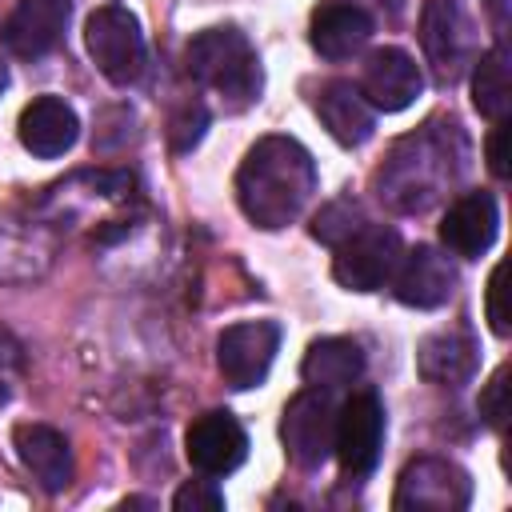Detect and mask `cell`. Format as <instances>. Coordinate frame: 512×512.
<instances>
[{
  "mask_svg": "<svg viewBox=\"0 0 512 512\" xmlns=\"http://www.w3.org/2000/svg\"><path fill=\"white\" fill-rule=\"evenodd\" d=\"M280 352V324L276 320H244L220 332L216 340V364L228 388H260L268 380V368Z\"/></svg>",
  "mask_w": 512,
  "mask_h": 512,
  "instance_id": "obj_9",
  "label": "cell"
},
{
  "mask_svg": "<svg viewBox=\"0 0 512 512\" xmlns=\"http://www.w3.org/2000/svg\"><path fill=\"white\" fill-rule=\"evenodd\" d=\"M12 444H16L20 464L32 472V480L44 492H64L72 484L76 464H72V448H68L64 432H56L48 424H16Z\"/></svg>",
  "mask_w": 512,
  "mask_h": 512,
  "instance_id": "obj_18",
  "label": "cell"
},
{
  "mask_svg": "<svg viewBox=\"0 0 512 512\" xmlns=\"http://www.w3.org/2000/svg\"><path fill=\"white\" fill-rule=\"evenodd\" d=\"M424 92L420 64L404 48H376L360 76V96L376 112H404Z\"/></svg>",
  "mask_w": 512,
  "mask_h": 512,
  "instance_id": "obj_14",
  "label": "cell"
},
{
  "mask_svg": "<svg viewBox=\"0 0 512 512\" xmlns=\"http://www.w3.org/2000/svg\"><path fill=\"white\" fill-rule=\"evenodd\" d=\"M316 160L312 152L292 136H264L248 148L236 172V200L240 212L264 228H288L316 192Z\"/></svg>",
  "mask_w": 512,
  "mask_h": 512,
  "instance_id": "obj_1",
  "label": "cell"
},
{
  "mask_svg": "<svg viewBox=\"0 0 512 512\" xmlns=\"http://www.w3.org/2000/svg\"><path fill=\"white\" fill-rule=\"evenodd\" d=\"M4 88H8V68L0 64V92H4Z\"/></svg>",
  "mask_w": 512,
  "mask_h": 512,
  "instance_id": "obj_30",
  "label": "cell"
},
{
  "mask_svg": "<svg viewBox=\"0 0 512 512\" xmlns=\"http://www.w3.org/2000/svg\"><path fill=\"white\" fill-rule=\"evenodd\" d=\"M480 348L464 328H440L420 340L416 348V372L436 388H460L476 376Z\"/></svg>",
  "mask_w": 512,
  "mask_h": 512,
  "instance_id": "obj_17",
  "label": "cell"
},
{
  "mask_svg": "<svg viewBox=\"0 0 512 512\" xmlns=\"http://www.w3.org/2000/svg\"><path fill=\"white\" fill-rule=\"evenodd\" d=\"M332 436H336V404L332 392L320 388H304L284 404L280 416V440L284 452L292 456V464L300 468H320L332 456Z\"/></svg>",
  "mask_w": 512,
  "mask_h": 512,
  "instance_id": "obj_7",
  "label": "cell"
},
{
  "mask_svg": "<svg viewBox=\"0 0 512 512\" xmlns=\"http://www.w3.org/2000/svg\"><path fill=\"white\" fill-rule=\"evenodd\" d=\"M68 16H72V0H16L12 16L0 28V40L12 56L40 60L60 44Z\"/></svg>",
  "mask_w": 512,
  "mask_h": 512,
  "instance_id": "obj_12",
  "label": "cell"
},
{
  "mask_svg": "<svg viewBox=\"0 0 512 512\" xmlns=\"http://www.w3.org/2000/svg\"><path fill=\"white\" fill-rule=\"evenodd\" d=\"M176 512H220L224 508V492L212 480H188L176 496H172Z\"/></svg>",
  "mask_w": 512,
  "mask_h": 512,
  "instance_id": "obj_26",
  "label": "cell"
},
{
  "mask_svg": "<svg viewBox=\"0 0 512 512\" xmlns=\"http://www.w3.org/2000/svg\"><path fill=\"white\" fill-rule=\"evenodd\" d=\"M504 392H508V364H500V368L492 372V380L484 384V392H480V416H484V424L496 428V432L504 428V416H508Z\"/></svg>",
  "mask_w": 512,
  "mask_h": 512,
  "instance_id": "obj_27",
  "label": "cell"
},
{
  "mask_svg": "<svg viewBox=\"0 0 512 512\" xmlns=\"http://www.w3.org/2000/svg\"><path fill=\"white\" fill-rule=\"evenodd\" d=\"M496 228H500V208H496L492 192H464L448 204V212L440 220V244L452 256L476 260L492 248Z\"/></svg>",
  "mask_w": 512,
  "mask_h": 512,
  "instance_id": "obj_15",
  "label": "cell"
},
{
  "mask_svg": "<svg viewBox=\"0 0 512 512\" xmlns=\"http://www.w3.org/2000/svg\"><path fill=\"white\" fill-rule=\"evenodd\" d=\"M420 44L444 84H452L468 68V60L476 52V32H472V20L460 8V0H424Z\"/></svg>",
  "mask_w": 512,
  "mask_h": 512,
  "instance_id": "obj_10",
  "label": "cell"
},
{
  "mask_svg": "<svg viewBox=\"0 0 512 512\" xmlns=\"http://www.w3.org/2000/svg\"><path fill=\"white\" fill-rule=\"evenodd\" d=\"M468 500H472V476L460 464H452L444 456H420L400 472L392 508L460 512V508H468Z\"/></svg>",
  "mask_w": 512,
  "mask_h": 512,
  "instance_id": "obj_8",
  "label": "cell"
},
{
  "mask_svg": "<svg viewBox=\"0 0 512 512\" xmlns=\"http://www.w3.org/2000/svg\"><path fill=\"white\" fill-rule=\"evenodd\" d=\"M372 32H376V20L368 8H360L352 0H324L312 12L308 40L324 60H348L372 40Z\"/></svg>",
  "mask_w": 512,
  "mask_h": 512,
  "instance_id": "obj_16",
  "label": "cell"
},
{
  "mask_svg": "<svg viewBox=\"0 0 512 512\" xmlns=\"http://www.w3.org/2000/svg\"><path fill=\"white\" fill-rule=\"evenodd\" d=\"M360 372H364V352L348 336H328V340L308 344L304 364H300L304 384L320 392H344L360 380Z\"/></svg>",
  "mask_w": 512,
  "mask_h": 512,
  "instance_id": "obj_21",
  "label": "cell"
},
{
  "mask_svg": "<svg viewBox=\"0 0 512 512\" xmlns=\"http://www.w3.org/2000/svg\"><path fill=\"white\" fill-rule=\"evenodd\" d=\"M84 44H88L92 64L116 88H128L144 76V64H148L144 32H140V20L124 4H100L84 24Z\"/></svg>",
  "mask_w": 512,
  "mask_h": 512,
  "instance_id": "obj_4",
  "label": "cell"
},
{
  "mask_svg": "<svg viewBox=\"0 0 512 512\" xmlns=\"http://www.w3.org/2000/svg\"><path fill=\"white\" fill-rule=\"evenodd\" d=\"M360 224H364V212H360L356 200H332L328 208L316 212V220H312V236H316L320 244H332V248H336V244L348 240Z\"/></svg>",
  "mask_w": 512,
  "mask_h": 512,
  "instance_id": "obj_23",
  "label": "cell"
},
{
  "mask_svg": "<svg viewBox=\"0 0 512 512\" xmlns=\"http://www.w3.org/2000/svg\"><path fill=\"white\" fill-rule=\"evenodd\" d=\"M380 4H384V0H380ZM388 4H392V12H400V0H388Z\"/></svg>",
  "mask_w": 512,
  "mask_h": 512,
  "instance_id": "obj_31",
  "label": "cell"
},
{
  "mask_svg": "<svg viewBox=\"0 0 512 512\" xmlns=\"http://www.w3.org/2000/svg\"><path fill=\"white\" fill-rule=\"evenodd\" d=\"M460 124L428 120L420 132L404 136L392 156L376 172V196L396 212H424L440 200V192L464 172V144L452 152L448 140Z\"/></svg>",
  "mask_w": 512,
  "mask_h": 512,
  "instance_id": "obj_2",
  "label": "cell"
},
{
  "mask_svg": "<svg viewBox=\"0 0 512 512\" xmlns=\"http://www.w3.org/2000/svg\"><path fill=\"white\" fill-rule=\"evenodd\" d=\"M184 452L188 464L204 476H228L248 460V432L240 428V420L224 408H212L204 416L192 420L188 436H184Z\"/></svg>",
  "mask_w": 512,
  "mask_h": 512,
  "instance_id": "obj_11",
  "label": "cell"
},
{
  "mask_svg": "<svg viewBox=\"0 0 512 512\" xmlns=\"http://www.w3.org/2000/svg\"><path fill=\"white\" fill-rule=\"evenodd\" d=\"M312 104H316V116H320V124L328 128V136H332L336 144L360 148L364 140H372L376 116H372V104L360 96L356 84H348V80H328V84H320V92H316Z\"/></svg>",
  "mask_w": 512,
  "mask_h": 512,
  "instance_id": "obj_19",
  "label": "cell"
},
{
  "mask_svg": "<svg viewBox=\"0 0 512 512\" xmlns=\"http://www.w3.org/2000/svg\"><path fill=\"white\" fill-rule=\"evenodd\" d=\"M392 292L408 308H440L456 292V268L432 244H416L412 252L400 256L392 272Z\"/></svg>",
  "mask_w": 512,
  "mask_h": 512,
  "instance_id": "obj_13",
  "label": "cell"
},
{
  "mask_svg": "<svg viewBox=\"0 0 512 512\" xmlns=\"http://www.w3.org/2000/svg\"><path fill=\"white\" fill-rule=\"evenodd\" d=\"M184 72L216 92L232 112L248 108L260 88H264V72H260V56L248 44V36L232 24L224 28H204L184 44Z\"/></svg>",
  "mask_w": 512,
  "mask_h": 512,
  "instance_id": "obj_3",
  "label": "cell"
},
{
  "mask_svg": "<svg viewBox=\"0 0 512 512\" xmlns=\"http://www.w3.org/2000/svg\"><path fill=\"white\" fill-rule=\"evenodd\" d=\"M204 128H208V108L200 100H184L168 116V144H172V152H192L200 144Z\"/></svg>",
  "mask_w": 512,
  "mask_h": 512,
  "instance_id": "obj_24",
  "label": "cell"
},
{
  "mask_svg": "<svg viewBox=\"0 0 512 512\" xmlns=\"http://www.w3.org/2000/svg\"><path fill=\"white\" fill-rule=\"evenodd\" d=\"M20 380H24V348L8 328H0V404L16 396Z\"/></svg>",
  "mask_w": 512,
  "mask_h": 512,
  "instance_id": "obj_25",
  "label": "cell"
},
{
  "mask_svg": "<svg viewBox=\"0 0 512 512\" xmlns=\"http://www.w3.org/2000/svg\"><path fill=\"white\" fill-rule=\"evenodd\" d=\"M484 312L496 336H508V312H504V264L492 268L488 276V292H484Z\"/></svg>",
  "mask_w": 512,
  "mask_h": 512,
  "instance_id": "obj_28",
  "label": "cell"
},
{
  "mask_svg": "<svg viewBox=\"0 0 512 512\" xmlns=\"http://www.w3.org/2000/svg\"><path fill=\"white\" fill-rule=\"evenodd\" d=\"M76 136H80V120L60 96H36L20 112V144L40 160L64 156L76 144Z\"/></svg>",
  "mask_w": 512,
  "mask_h": 512,
  "instance_id": "obj_20",
  "label": "cell"
},
{
  "mask_svg": "<svg viewBox=\"0 0 512 512\" xmlns=\"http://www.w3.org/2000/svg\"><path fill=\"white\" fill-rule=\"evenodd\" d=\"M472 104L484 120H504L508 112V52L504 44L488 48L480 60H476V72H472Z\"/></svg>",
  "mask_w": 512,
  "mask_h": 512,
  "instance_id": "obj_22",
  "label": "cell"
},
{
  "mask_svg": "<svg viewBox=\"0 0 512 512\" xmlns=\"http://www.w3.org/2000/svg\"><path fill=\"white\" fill-rule=\"evenodd\" d=\"M384 448V404L372 388H360L336 408V436H332V456L340 460L344 476L364 480Z\"/></svg>",
  "mask_w": 512,
  "mask_h": 512,
  "instance_id": "obj_6",
  "label": "cell"
},
{
  "mask_svg": "<svg viewBox=\"0 0 512 512\" xmlns=\"http://www.w3.org/2000/svg\"><path fill=\"white\" fill-rule=\"evenodd\" d=\"M400 256H404L400 232L388 228V224L364 220L348 240L336 244L332 276H336V284H344L352 292H376V288H384L392 280Z\"/></svg>",
  "mask_w": 512,
  "mask_h": 512,
  "instance_id": "obj_5",
  "label": "cell"
},
{
  "mask_svg": "<svg viewBox=\"0 0 512 512\" xmlns=\"http://www.w3.org/2000/svg\"><path fill=\"white\" fill-rule=\"evenodd\" d=\"M504 140H508V128H504V120H496V124H492V132H488V144H484V156H488V168H492V176H496V180H508Z\"/></svg>",
  "mask_w": 512,
  "mask_h": 512,
  "instance_id": "obj_29",
  "label": "cell"
}]
</instances>
